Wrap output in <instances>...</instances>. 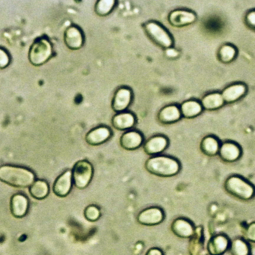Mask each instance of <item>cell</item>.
Here are the masks:
<instances>
[{"label":"cell","instance_id":"6da1fadb","mask_svg":"<svg viewBox=\"0 0 255 255\" xmlns=\"http://www.w3.org/2000/svg\"><path fill=\"white\" fill-rule=\"evenodd\" d=\"M35 180V174L27 168L9 165L0 166V180L13 187H29Z\"/></svg>","mask_w":255,"mask_h":255},{"label":"cell","instance_id":"7a4b0ae2","mask_svg":"<svg viewBox=\"0 0 255 255\" xmlns=\"http://www.w3.org/2000/svg\"><path fill=\"white\" fill-rule=\"evenodd\" d=\"M180 162L168 156H151L145 162V168L153 175L161 177H171L177 175L180 171Z\"/></svg>","mask_w":255,"mask_h":255},{"label":"cell","instance_id":"3957f363","mask_svg":"<svg viewBox=\"0 0 255 255\" xmlns=\"http://www.w3.org/2000/svg\"><path fill=\"white\" fill-rule=\"evenodd\" d=\"M143 29L147 38L158 47L163 50L171 48L174 44V40L171 34L159 23L147 21L143 24Z\"/></svg>","mask_w":255,"mask_h":255},{"label":"cell","instance_id":"277c9868","mask_svg":"<svg viewBox=\"0 0 255 255\" xmlns=\"http://www.w3.org/2000/svg\"><path fill=\"white\" fill-rule=\"evenodd\" d=\"M225 189L230 195L243 201L252 199L255 195L253 185L238 175L228 177L225 180Z\"/></svg>","mask_w":255,"mask_h":255},{"label":"cell","instance_id":"5b68a950","mask_svg":"<svg viewBox=\"0 0 255 255\" xmlns=\"http://www.w3.org/2000/svg\"><path fill=\"white\" fill-rule=\"evenodd\" d=\"M53 55V47L47 38H38L31 46L29 59L34 66H41L45 64Z\"/></svg>","mask_w":255,"mask_h":255},{"label":"cell","instance_id":"8992f818","mask_svg":"<svg viewBox=\"0 0 255 255\" xmlns=\"http://www.w3.org/2000/svg\"><path fill=\"white\" fill-rule=\"evenodd\" d=\"M71 173L76 187L83 189L90 184L93 177L94 168L89 161L80 160L74 165Z\"/></svg>","mask_w":255,"mask_h":255},{"label":"cell","instance_id":"52a82bcc","mask_svg":"<svg viewBox=\"0 0 255 255\" xmlns=\"http://www.w3.org/2000/svg\"><path fill=\"white\" fill-rule=\"evenodd\" d=\"M165 219V213L158 207L144 209L138 213L137 222L144 226H155L162 223Z\"/></svg>","mask_w":255,"mask_h":255},{"label":"cell","instance_id":"ba28073f","mask_svg":"<svg viewBox=\"0 0 255 255\" xmlns=\"http://www.w3.org/2000/svg\"><path fill=\"white\" fill-rule=\"evenodd\" d=\"M195 13L185 9H177L171 11L168 16V21L173 27L183 28L190 26L196 21Z\"/></svg>","mask_w":255,"mask_h":255},{"label":"cell","instance_id":"9c48e42d","mask_svg":"<svg viewBox=\"0 0 255 255\" xmlns=\"http://www.w3.org/2000/svg\"><path fill=\"white\" fill-rule=\"evenodd\" d=\"M132 101V92L128 87H121L116 90L112 100V109L116 113H123L129 107Z\"/></svg>","mask_w":255,"mask_h":255},{"label":"cell","instance_id":"30bf717a","mask_svg":"<svg viewBox=\"0 0 255 255\" xmlns=\"http://www.w3.org/2000/svg\"><path fill=\"white\" fill-rule=\"evenodd\" d=\"M169 141L165 135H156L150 137L144 142L143 149L149 156H158L166 150Z\"/></svg>","mask_w":255,"mask_h":255},{"label":"cell","instance_id":"8fae6325","mask_svg":"<svg viewBox=\"0 0 255 255\" xmlns=\"http://www.w3.org/2000/svg\"><path fill=\"white\" fill-rule=\"evenodd\" d=\"M218 155L224 162L232 163L241 157L242 149L237 143L227 141L220 144Z\"/></svg>","mask_w":255,"mask_h":255},{"label":"cell","instance_id":"7c38bea8","mask_svg":"<svg viewBox=\"0 0 255 255\" xmlns=\"http://www.w3.org/2000/svg\"><path fill=\"white\" fill-rule=\"evenodd\" d=\"M248 88L244 83H234L223 89L221 95L225 104H234L246 95Z\"/></svg>","mask_w":255,"mask_h":255},{"label":"cell","instance_id":"4fadbf2b","mask_svg":"<svg viewBox=\"0 0 255 255\" xmlns=\"http://www.w3.org/2000/svg\"><path fill=\"white\" fill-rule=\"evenodd\" d=\"M121 147L127 150H135L144 143V137L137 130H128L124 132L120 138Z\"/></svg>","mask_w":255,"mask_h":255},{"label":"cell","instance_id":"5bb4252c","mask_svg":"<svg viewBox=\"0 0 255 255\" xmlns=\"http://www.w3.org/2000/svg\"><path fill=\"white\" fill-rule=\"evenodd\" d=\"M65 45L72 50H80L84 44V36L83 32L77 26L67 28L64 34Z\"/></svg>","mask_w":255,"mask_h":255},{"label":"cell","instance_id":"9a60e30c","mask_svg":"<svg viewBox=\"0 0 255 255\" xmlns=\"http://www.w3.org/2000/svg\"><path fill=\"white\" fill-rule=\"evenodd\" d=\"M113 132L110 128L105 126L98 127L88 132L86 136V141L90 145H101L107 142L111 138Z\"/></svg>","mask_w":255,"mask_h":255},{"label":"cell","instance_id":"2e32d148","mask_svg":"<svg viewBox=\"0 0 255 255\" xmlns=\"http://www.w3.org/2000/svg\"><path fill=\"white\" fill-rule=\"evenodd\" d=\"M72 185V173L68 170L56 179L53 184V192L58 197L65 198L71 192Z\"/></svg>","mask_w":255,"mask_h":255},{"label":"cell","instance_id":"e0dca14e","mask_svg":"<svg viewBox=\"0 0 255 255\" xmlns=\"http://www.w3.org/2000/svg\"><path fill=\"white\" fill-rule=\"evenodd\" d=\"M171 228L174 235L182 239L191 238L195 233V228L192 222L184 218H177L174 220Z\"/></svg>","mask_w":255,"mask_h":255},{"label":"cell","instance_id":"ac0fdd59","mask_svg":"<svg viewBox=\"0 0 255 255\" xmlns=\"http://www.w3.org/2000/svg\"><path fill=\"white\" fill-rule=\"evenodd\" d=\"M135 116L129 112L117 113L112 119L113 128L120 131L130 130L135 126Z\"/></svg>","mask_w":255,"mask_h":255},{"label":"cell","instance_id":"d6986e66","mask_svg":"<svg viewBox=\"0 0 255 255\" xmlns=\"http://www.w3.org/2000/svg\"><path fill=\"white\" fill-rule=\"evenodd\" d=\"M229 239L223 234H217L207 243V252L210 255H222L229 249Z\"/></svg>","mask_w":255,"mask_h":255},{"label":"cell","instance_id":"ffe728a7","mask_svg":"<svg viewBox=\"0 0 255 255\" xmlns=\"http://www.w3.org/2000/svg\"><path fill=\"white\" fill-rule=\"evenodd\" d=\"M11 214L16 218H23L27 214L29 210V199L23 194H16L11 197Z\"/></svg>","mask_w":255,"mask_h":255},{"label":"cell","instance_id":"44dd1931","mask_svg":"<svg viewBox=\"0 0 255 255\" xmlns=\"http://www.w3.org/2000/svg\"><path fill=\"white\" fill-rule=\"evenodd\" d=\"M158 121L162 125H171L182 119L180 109L177 105L165 106L158 113Z\"/></svg>","mask_w":255,"mask_h":255},{"label":"cell","instance_id":"7402d4cb","mask_svg":"<svg viewBox=\"0 0 255 255\" xmlns=\"http://www.w3.org/2000/svg\"><path fill=\"white\" fill-rule=\"evenodd\" d=\"M182 118L192 119L198 117L202 113L203 108L201 103L196 100H188L182 103L179 107Z\"/></svg>","mask_w":255,"mask_h":255},{"label":"cell","instance_id":"603a6c76","mask_svg":"<svg viewBox=\"0 0 255 255\" xmlns=\"http://www.w3.org/2000/svg\"><path fill=\"white\" fill-rule=\"evenodd\" d=\"M203 110L207 111H216L225 105L223 98L219 92H211L203 97L201 101Z\"/></svg>","mask_w":255,"mask_h":255},{"label":"cell","instance_id":"cb8c5ba5","mask_svg":"<svg viewBox=\"0 0 255 255\" xmlns=\"http://www.w3.org/2000/svg\"><path fill=\"white\" fill-rule=\"evenodd\" d=\"M220 142L214 135H207L201 141L200 148L206 156H215L218 154Z\"/></svg>","mask_w":255,"mask_h":255},{"label":"cell","instance_id":"d4e9b609","mask_svg":"<svg viewBox=\"0 0 255 255\" xmlns=\"http://www.w3.org/2000/svg\"><path fill=\"white\" fill-rule=\"evenodd\" d=\"M29 192L32 198L37 200H43L48 196L50 187L45 180H37L29 186Z\"/></svg>","mask_w":255,"mask_h":255},{"label":"cell","instance_id":"484cf974","mask_svg":"<svg viewBox=\"0 0 255 255\" xmlns=\"http://www.w3.org/2000/svg\"><path fill=\"white\" fill-rule=\"evenodd\" d=\"M237 56V48L232 44H229L221 46L217 53L218 59L222 64L231 63L236 59Z\"/></svg>","mask_w":255,"mask_h":255},{"label":"cell","instance_id":"4316f807","mask_svg":"<svg viewBox=\"0 0 255 255\" xmlns=\"http://www.w3.org/2000/svg\"><path fill=\"white\" fill-rule=\"evenodd\" d=\"M116 0H100L95 5V12L100 17L109 15L116 6Z\"/></svg>","mask_w":255,"mask_h":255},{"label":"cell","instance_id":"83f0119b","mask_svg":"<svg viewBox=\"0 0 255 255\" xmlns=\"http://www.w3.org/2000/svg\"><path fill=\"white\" fill-rule=\"evenodd\" d=\"M232 255H249V247L248 243L242 239H236L230 244Z\"/></svg>","mask_w":255,"mask_h":255},{"label":"cell","instance_id":"f1b7e54d","mask_svg":"<svg viewBox=\"0 0 255 255\" xmlns=\"http://www.w3.org/2000/svg\"><path fill=\"white\" fill-rule=\"evenodd\" d=\"M85 218L89 222H96L101 217V210L95 205H89L84 211Z\"/></svg>","mask_w":255,"mask_h":255},{"label":"cell","instance_id":"f546056e","mask_svg":"<svg viewBox=\"0 0 255 255\" xmlns=\"http://www.w3.org/2000/svg\"><path fill=\"white\" fill-rule=\"evenodd\" d=\"M10 63V57L8 53L3 49L0 48V69L8 67Z\"/></svg>","mask_w":255,"mask_h":255},{"label":"cell","instance_id":"4dcf8cb0","mask_svg":"<svg viewBox=\"0 0 255 255\" xmlns=\"http://www.w3.org/2000/svg\"><path fill=\"white\" fill-rule=\"evenodd\" d=\"M245 22H246L248 27L250 28L252 30L255 29V12L254 10L249 11V12L246 14V17H245Z\"/></svg>","mask_w":255,"mask_h":255},{"label":"cell","instance_id":"1f68e13d","mask_svg":"<svg viewBox=\"0 0 255 255\" xmlns=\"http://www.w3.org/2000/svg\"><path fill=\"white\" fill-rule=\"evenodd\" d=\"M246 237L248 240L251 242L255 241V222H252L251 225H249L246 232Z\"/></svg>","mask_w":255,"mask_h":255},{"label":"cell","instance_id":"d6a6232c","mask_svg":"<svg viewBox=\"0 0 255 255\" xmlns=\"http://www.w3.org/2000/svg\"><path fill=\"white\" fill-rule=\"evenodd\" d=\"M165 56L169 59H175V58L178 57L179 51L171 47V48L165 50Z\"/></svg>","mask_w":255,"mask_h":255},{"label":"cell","instance_id":"836d02e7","mask_svg":"<svg viewBox=\"0 0 255 255\" xmlns=\"http://www.w3.org/2000/svg\"><path fill=\"white\" fill-rule=\"evenodd\" d=\"M145 255H164L163 252L158 248H151L146 252Z\"/></svg>","mask_w":255,"mask_h":255}]
</instances>
